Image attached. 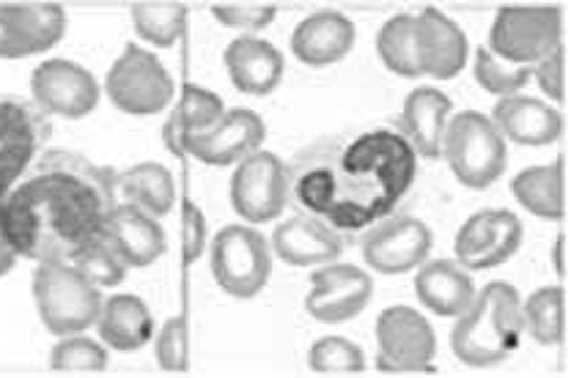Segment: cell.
<instances>
[{
  "instance_id": "cell-1",
  "label": "cell",
  "mask_w": 568,
  "mask_h": 378,
  "mask_svg": "<svg viewBox=\"0 0 568 378\" xmlns=\"http://www.w3.org/2000/svg\"><path fill=\"white\" fill-rule=\"evenodd\" d=\"M115 173L74 151L48 149L0 201V225L28 260H72L102 234L113 206Z\"/></svg>"
},
{
  "instance_id": "cell-2",
  "label": "cell",
  "mask_w": 568,
  "mask_h": 378,
  "mask_svg": "<svg viewBox=\"0 0 568 378\" xmlns=\"http://www.w3.org/2000/svg\"><path fill=\"white\" fill-rule=\"evenodd\" d=\"M525 335L521 296L511 283H486L450 331V348L467 368H495L519 348Z\"/></svg>"
},
{
  "instance_id": "cell-3",
  "label": "cell",
  "mask_w": 568,
  "mask_h": 378,
  "mask_svg": "<svg viewBox=\"0 0 568 378\" xmlns=\"http://www.w3.org/2000/svg\"><path fill=\"white\" fill-rule=\"evenodd\" d=\"M443 156L456 182L467 190H486L506 173L508 143L489 115L478 110L448 119L443 135Z\"/></svg>"
},
{
  "instance_id": "cell-4",
  "label": "cell",
  "mask_w": 568,
  "mask_h": 378,
  "mask_svg": "<svg viewBox=\"0 0 568 378\" xmlns=\"http://www.w3.org/2000/svg\"><path fill=\"white\" fill-rule=\"evenodd\" d=\"M33 299L44 329L63 337L94 327L104 296L69 260H42L33 275Z\"/></svg>"
},
{
  "instance_id": "cell-5",
  "label": "cell",
  "mask_w": 568,
  "mask_h": 378,
  "mask_svg": "<svg viewBox=\"0 0 568 378\" xmlns=\"http://www.w3.org/2000/svg\"><path fill=\"white\" fill-rule=\"evenodd\" d=\"M564 48L558 6H500L489 31L491 55L511 67H538Z\"/></svg>"
},
{
  "instance_id": "cell-6",
  "label": "cell",
  "mask_w": 568,
  "mask_h": 378,
  "mask_svg": "<svg viewBox=\"0 0 568 378\" xmlns=\"http://www.w3.org/2000/svg\"><path fill=\"white\" fill-rule=\"evenodd\" d=\"M209 266L220 288L234 299H256L272 275V247L251 225H225L209 247Z\"/></svg>"
},
{
  "instance_id": "cell-7",
  "label": "cell",
  "mask_w": 568,
  "mask_h": 378,
  "mask_svg": "<svg viewBox=\"0 0 568 378\" xmlns=\"http://www.w3.org/2000/svg\"><path fill=\"white\" fill-rule=\"evenodd\" d=\"M110 102L126 115H156L171 108L176 83L154 52L126 44L104 78Z\"/></svg>"
},
{
  "instance_id": "cell-8",
  "label": "cell",
  "mask_w": 568,
  "mask_h": 378,
  "mask_svg": "<svg viewBox=\"0 0 568 378\" xmlns=\"http://www.w3.org/2000/svg\"><path fill=\"white\" fill-rule=\"evenodd\" d=\"M376 368L387 376L423 374L437 354V335L428 318L415 307H385L376 318Z\"/></svg>"
},
{
  "instance_id": "cell-9",
  "label": "cell",
  "mask_w": 568,
  "mask_h": 378,
  "mask_svg": "<svg viewBox=\"0 0 568 378\" xmlns=\"http://www.w3.org/2000/svg\"><path fill=\"white\" fill-rule=\"evenodd\" d=\"M50 135L48 115L37 104L20 96H0V201L37 162Z\"/></svg>"
},
{
  "instance_id": "cell-10",
  "label": "cell",
  "mask_w": 568,
  "mask_h": 378,
  "mask_svg": "<svg viewBox=\"0 0 568 378\" xmlns=\"http://www.w3.org/2000/svg\"><path fill=\"white\" fill-rule=\"evenodd\" d=\"M288 201V173L286 165L272 151H253L231 176V206L242 219L253 225L272 223L281 217Z\"/></svg>"
},
{
  "instance_id": "cell-11",
  "label": "cell",
  "mask_w": 568,
  "mask_h": 378,
  "mask_svg": "<svg viewBox=\"0 0 568 378\" xmlns=\"http://www.w3.org/2000/svg\"><path fill=\"white\" fill-rule=\"evenodd\" d=\"M525 225L508 208H484L465 219L454 242L456 264L467 272H489L519 253Z\"/></svg>"
},
{
  "instance_id": "cell-12",
  "label": "cell",
  "mask_w": 568,
  "mask_h": 378,
  "mask_svg": "<svg viewBox=\"0 0 568 378\" xmlns=\"http://www.w3.org/2000/svg\"><path fill=\"white\" fill-rule=\"evenodd\" d=\"M33 104L44 115L85 119L100 104V83L80 63L67 58H48L31 74Z\"/></svg>"
},
{
  "instance_id": "cell-13",
  "label": "cell",
  "mask_w": 568,
  "mask_h": 378,
  "mask_svg": "<svg viewBox=\"0 0 568 378\" xmlns=\"http://www.w3.org/2000/svg\"><path fill=\"white\" fill-rule=\"evenodd\" d=\"M67 9L61 3H0V58L44 55L67 33Z\"/></svg>"
},
{
  "instance_id": "cell-14",
  "label": "cell",
  "mask_w": 568,
  "mask_h": 378,
  "mask_svg": "<svg viewBox=\"0 0 568 378\" xmlns=\"http://www.w3.org/2000/svg\"><path fill=\"white\" fill-rule=\"evenodd\" d=\"M374 280L355 264H324L311 275L305 310L318 324H344L368 307Z\"/></svg>"
},
{
  "instance_id": "cell-15",
  "label": "cell",
  "mask_w": 568,
  "mask_h": 378,
  "mask_svg": "<svg viewBox=\"0 0 568 378\" xmlns=\"http://www.w3.org/2000/svg\"><path fill=\"white\" fill-rule=\"evenodd\" d=\"M432 244V228L423 219L396 217L363 236V258L376 275H407L426 264Z\"/></svg>"
},
{
  "instance_id": "cell-16",
  "label": "cell",
  "mask_w": 568,
  "mask_h": 378,
  "mask_svg": "<svg viewBox=\"0 0 568 378\" xmlns=\"http://www.w3.org/2000/svg\"><path fill=\"white\" fill-rule=\"evenodd\" d=\"M266 141V124L256 110L231 108L204 135L187 137L179 154H190L212 167H229L251 156Z\"/></svg>"
},
{
  "instance_id": "cell-17",
  "label": "cell",
  "mask_w": 568,
  "mask_h": 378,
  "mask_svg": "<svg viewBox=\"0 0 568 378\" xmlns=\"http://www.w3.org/2000/svg\"><path fill=\"white\" fill-rule=\"evenodd\" d=\"M415 39L420 78L454 80L456 74L465 72L469 58L467 33L448 14L434 6L415 14Z\"/></svg>"
},
{
  "instance_id": "cell-18",
  "label": "cell",
  "mask_w": 568,
  "mask_h": 378,
  "mask_svg": "<svg viewBox=\"0 0 568 378\" xmlns=\"http://www.w3.org/2000/svg\"><path fill=\"white\" fill-rule=\"evenodd\" d=\"M100 236L115 249L126 269H146L165 255L168 247L160 219L132 203H115Z\"/></svg>"
},
{
  "instance_id": "cell-19",
  "label": "cell",
  "mask_w": 568,
  "mask_h": 378,
  "mask_svg": "<svg viewBox=\"0 0 568 378\" xmlns=\"http://www.w3.org/2000/svg\"><path fill=\"white\" fill-rule=\"evenodd\" d=\"M491 124L497 126L506 143L544 149L564 135V115L555 104L538 96H506L491 110Z\"/></svg>"
},
{
  "instance_id": "cell-20",
  "label": "cell",
  "mask_w": 568,
  "mask_h": 378,
  "mask_svg": "<svg viewBox=\"0 0 568 378\" xmlns=\"http://www.w3.org/2000/svg\"><path fill=\"white\" fill-rule=\"evenodd\" d=\"M357 28L346 14L333 9H322L305 17L292 33V52L300 63L313 69L341 63L355 48Z\"/></svg>"
},
{
  "instance_id": "cell-21",
  "label": "cell",
  "mask_w": 568,
  "mask_h": 378,
  "mask_svg": "<svg viewBox=\"0 0 568 378\" xmlns=\"http://www.w3.org/2000/svg\"><path fill=\"white\" fill-rule=\"evenodd\" d=\"M225 72L236 91L247 96H266L283 80V52L258 37H236L225 48Z\"/></svg>"
},
{
  "instance_id": "cell-22",
  "label": "cell",
  "mask_w": 568,
  "mask_h": 378,
  "mask_svg": "<svg viewBox=\"0 0 568 378\" xmlns=\"http://www.w3.org/2000/svg\"><path fill=\"white\" fill-rule=\"evenodd\" d=\"M272 255L292 266H322L333 264L341 255L344 244L333 228L313 219L308 214H297L281 223L272 234Z\"/></svg>"
},
{
  "instance_id": "cell-23",
  "label": "cell",
  "mask_w": 568,
  "mask_h": 378,
  "mask_svg": "<svg viewBox=\"0 0 568 378\" xmlns=\"http://www.w3.org/2000/svg\"><path fill=\"white\" fill-rule=\"evenodd\" d=\"M415 294L426 310L439 318H459L475 296L469 272L456 260H428L417 266Z\"/></svg>"
},
{
  "instance_id": "cell-24",
  "label": "cell",
  "mask_w": 568,
  "mask_h": 378,
  "mask_svg": "<svg viewBox=\"0 0 568 378\" xmlns=\"http://www.w3.org/2000/svg\"><path fill=\"white\" fill-rule=\"evenodd\" d=\"M450 108H454L450 96L434 85H420L404 99L402 130L423 160L443 156V135L450 119Z\"/></svg>"
},
{
  "instance_id": "cell-25",
  "label": "cell",
  "mask_w": 568,
  "mask_h": 378,
  "mask_svg": "<svg viewBox=\"0 0 568 378\" xmlns=\"http://www.w3.org/2000/svg\"><path fill=\"white\" fill-rule=\"evenodd\" d=\"M94 327L104 346L121 354L138 351L154 337L152 310L135 294H113L110 299H102Z\"/></svg>"
},
{
  "instance_id": "cell-26",
  "label": "cell",
  "mask_w": 568,
  "mask_h": 378,
  "mask_svg": "<svg viewBox=\"0 0 568 378\" xmlns=\"http://www.w3.org/2000/svg\"><path fill=\"white\" fill-rule=\"evenodd\" d=\"M514 197L521 208L538 219L558 223L566 217V156L560 154L555 165L525 167L511 182Z\"/></svg>"
},
{
  "instance_id": "cell-27",
  "label": "cell",
  "mask_w": 568,
  "mask_h": 378,
  "mask_svg": "<svg viewBox=\"0 0 568 378\" xmlns=\"http://www.w3.org/2000/svg\"><path fill=\"white\" fill-rule=\"evenodd\" d=\"M115 195L160 219L176 203V184L173 173L160 162H138L115 173Z\"/></svg>"
},
{
  "instance_id": "cell-28",
  "label": "cell",
  "mask_w": 568,
  "mask_h": 378,
  "mask_svg": "<svg viewBox=\"0 0 568 378\" xmlns=\"http://www.w3.org/2000/svg\"><path fill=\"white\" fill-rule=\"evenodd\" d=\"M223 99L214 94V91L199 89V85H184L176 110H173L165 124L168 145L179 154V149H182L187 137L204 135L206 130H212L223 119Z\"/></svg>"
},
{
  "instance_id": "cell-29",
  "label": "cell",
  "mask_w": 568,
  "mask_h": 378,
  "mask_svg": "<svg viewBox=\"0 0 568 378\" xmlns=\"http://www.w3.org/2000/svg\"><path fill=\"white\" fill-rule=\"evenodd\" d=\"M525 331L544 348L560 346L566 340V288L564 285H544L521 299Z\"/></svg>"
},
{
  "instance_id": "cell-30",
  "label": "cell",
  "mask_w": 568,
  "mask_h": 378,
  "mask_svg": "<svg viewBox=\"0 0 568 378\" xmlns=\"http://www.w3.org/2000/svg\"><path fill=\"white\" fill-rule=\"evenodd\" d=\"M130 14L138 37L160 50L182 42L187 31V6L179 0H141L130 6Z\"/></svg>"
},
{
  "instance_id": "cell-31",
  "label": "cell",
  "mask_w": 568,
  "mask_h": 378,
  "mask_svg": "<svg viewBox=\"0 0 568 378\" xmlns=\"http://www.w3.org/2000/svg\"><path fill=\"white\" fill-rule=\"evenodd\" d=\"M376 52L382 63L393 74L407 80H420V63H417V39H415V14H396L382 25L376 37Z\"/></svg>"
},
{
  "instance_id": "cell-32",
  "label": "cell",
  "mask_w": 568,
  "mask_h": 378,
  "mask_svg": "<svg viewBox=\"0 0 568 378\" xmlns=\"http://www.w3.org/2000/svg\"><path fill=\"white\" fill-rule=\"evenodd\" d=\"M110 354L104 343L91 340L83 331L78 335H63L50 351L52 374L61 376H97L108 370Z\"/></svg>"
},
{
  "instance_id": "cell-33",
  "label": "cell",
  "mask_w": 568,
  "mask_h": 378,
  "mask_svg": "<svg viewBox=\"0 0 568 378\" xmlns=\"http://www.w3.org/2000/svg\"><path fill=\"white\" fill-rule=\"evenodd\" d=\"M308 368L316 376H361L365 370V354L349 337H318L308 351Z\"/></svg>"
},
{
  "instance_id": "cell-34",
  "label": "cell",
  "mask_w": 568,
  "mask_h": 378,
  "mask_svg": "<svg viewBox=\"0 0 568 378\" xmlns=\"http://www.w3.org/2000/svg\"><path fill=\"white\" fill-rule=\"evenodd\" d=\"M475 80L480 89L491 96H517L521 89L532 80L530 67H511L503 63L500 58L491 55L486 48L475 50Z\"/></svg>"
},
{
  "instance_id": "cell-35",
  "label": "cell",
  "mask_w": 568,
  "mask_h": 378,
  "mask_svg": "<svg viewBox=\"0 0 568 378\" xmlns=\"http://www.w3.org/2000/svg\"><path fill=\"white\" fill-rule=\"evenodd\" d=\"M69 264H72L85 280L94 283L97 288H115L126 275L124 260L115 255V249L110 247L102 236H97L94 242L85 244Z\"/></svg>"
},
{
  "instance_id": "cell-36",
  "label": "cell",
  "mask_w": 568,
  "mask_h": 378,
  "mask_svg": "<svg viewBox=\"0 0 568 378\" xmlns=\"http://www.w3.org/2000/svg\"><path fill=\"white\" fill-rule=\"evenodd\" d=\"M154 359L165 374H187L190 370V343H187V318L171 316L162 329L156 331Z\"/></svg>"
},
{
  "instance_id": "cell-37",
  "label": "cell",
  "mask_w": 568,
  "mask_h": 378,
  "mask_svg": "<svg viewBox=\"0 0 568 378\" xmlns=\"http://www.w3.org/2000/svg\"><path fill=\"white\" fill-rule=\"evenodd\" d=\"M212 14L220 25L234 31L256 33L270 28L277 17L275 3H214Z\"/></svg>"
},
{
  "instance_id": "cell-38",
  "label": "cell",
  "mask_w": 568,
  "mask_h": 378,
  "mask_svg": "<svg viewBox=\"0 0 568 378\" xmlns=\"http://www.w3.org/2000/svg\"><path fill=\"white\" fill-rule=\"evenodd\" d=\"M532 80L544 91V96L549 99V104L566 102V50L560 48L547 61L532 67Z\"/></svg>"
},
{
  "instance_id": "cell-39",
  "label": "cell",
  "mask_w": 568,
  "mask_h": 378,
  "mask_svg": "<svg viewBox=\"0 0 568 378\" xmlns=\"http://www.w3.org/2000/svg\"><path fill=\"white\" fill-rule=\"evenodd\" d=\"M182 208H184V214H182L184 264H195V260H199L206 249V238H209L206 217H204V212H201V206H195L193 201H184Z\"/></svg>"
},
{
  "instance_id": "cell-40",
  "label": "cell",
  "mask_w": 568,
  "mask_h": 378,
  "mask_svg": "<svg viewBox=\"0 0 568 378\" xmlns=\"http://www.w3.org/2000/svg\"><path fill=\"white\" fill-rule=\"evenodd\" d=\"M17 260H20V255H17V249L11 247L9 236H6L3 225H0V277L9 275V272L17 266Z\"/></svg>"
},
{
  "instance_id": "cell-41",
  "label": "cell",
  "mask_w": 568,
  "mask_h": 378,
  "mask_svg": "<svg viewBox=\"0 0 568 378\" xmlns=\"http://www.w3.org/2000/svg\"><path fill=\"white\" fill-rule=\"evenodd\" d=\"M552 266H555V275L566 277V234H558V238H555Z\"/></svg>"
}]
</instances>
